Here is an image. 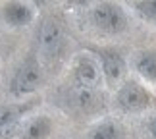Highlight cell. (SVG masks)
<instances>
[{"mask_svg": "<svg viewBox=\"0 0 156 139\" xmlns=\"http://www.w3.org/2000/svg\"><path fill=\"white\" fill-rule=\"evenodd\" d=\"M71 75H73V83L75 89L81 91H97L102 85V71H100L98 62L89 54H79L73 62L71 68Z\"/></svg>", "mask_w": 156, "mask_h": 139, "instance_id": "cell-3", "label": "cell"}, {"mask_svg": "<svg viewBox=\"0 0 156 139\" xmlns=\"http://www.w3.org/2000/svg\"><path fill=\"white\" fill-rule=\"evenodd\" d=\"M135 70L145 81L156 85V50H141L135 54Z\"/></svg>", "mask_w": 156, "mask_h": 139, "instance_id": "cell-9", "label": "cell"}, {"mask_svg": "<svg viewBox=\"0 0 156 139\" xmlns=\"http://www.w3.org/2000/svg\"><path fill=\"white\" fill-rule=\"evenodd\" d=\"M0 17L12 29L27 27L35 21V6L29 2H21V0H10V2L2 4Z\"/></svg>", "mask_w": 156, "mask_h": 139, "instance_id": "cell-6", "label": "cell"}, {"mask_svg": "<svg viewBox=\"0 0 156 139\" xmlns=\"http://www.w3.org/2000/svg\"><path fill=\"white\" fill-rule=\"evenodd\" d=\"M98 66H100V71H102V81L110 89H118L119 85H123V79L127 75V62L118 50L100 48Z\"/></svg>", "mask_w": 156, "mask_h": 139, "instance_id": "cell-4", "label": "cell"}, {"mask_svg": "<svg viewBox=\"0 0 156 139\" xmlns=\"http://www.w3.org/2000/svg\"><path fill=\"white\" fill-rule=\"evenodd\" d=\"M21 128V114L14 108H0V139L17 137Z\"/></svg>", "mask_w": 156, "mask_h": 139, "instance_id": "cell-10", "label": "cell"}, {"mask_svg": "<svg viewBox=\"0 0 156 139\" xmlns=\"http://www.w3.org/2000/svg\"><path fill=\"white\" fill-rule=\"evenodd\" d=\"M89 139H122V130L112 120H102L89 130Z\"/></svg>", "mask_w": 156, "mask_h": 139, "instance_id": "cell-11", "label": "cell"}, {"mask_svg": "<svg viewBox=\"0 0 156 139\" xmlns=\"http://www.w3.org/2000/svg\"><path fill=\"white\" fill-rule=\"evenodd\" d=\"M147 130H148V134H151V135L156 139V116H152L151 120H148V124H147Z\"/></svg>", "mask_w": 156, "mask_h": 139, "instance_id": "cell-13", "label": "cell"}, {"mask_svg": "<svg viewBox=\"0 0 156 139\" xmlns=\"http://www.w3.org/2000/svg\"><path fill=\"white\" fill-rule=\"evenodd\" d=\"M133 8L148 21H156V0H139L133 2Z\"/></svg>", "mask_w": 156, "mask_h": 139, "instance_id": "cell-12", "label": "cell"}, {"mask_svg": "<svg viewBox=\"0 0 156 139\" xmlns=\"http://www.w3.org/2000/svg\"><path fill=\"white\" fill-rule=\"evenodd\" d=\"M62 39H64L62 25L54 17L43 20V23L39 27V33H37V46H39L41 56L52 58L58 52L60 45H62Z\"/></svg>", "mask_w": 156, "mask_h": 139, "instance_id": "cell-7", "label": "cell"}, {"mask_svg": "<svg viewBox=\"0 0 156 139\" xmlns=\"http://www.w3.org/2000/svg\"><path fill=\"white\" fill-rule=\"evenodd\" d=\"M116 102L125 112H141L151 106L152 95L151 91L137 81H123V85L116 91Z\"/></svg>", "mask_w": 156, "mask_h": 139, "instance_id": "cell-5", "label": "cell"}, {"mask_svg": "<svg viewBox=\"0 0 156 139\" xmlns=\"http://www.w3.org/2000/svg\"><path fill=\"white\" fill-rule=\"evenodd\" d=\"M43 83V70H41L39 60L35 58H27L20 68L16 70V74L12 75L10 81V93L16 99L27 97L35 93Z\"/></svg>", "mask_w": 156, "mask_h": 139, "instance_id": "cell-2", "label": "cell"}, {"mask_svg": "<svg viewBox=\"0 0 156 139\" xmlns=\"http://www.w3.org/2000/svg\"><path fill=\"white\" fill-rule=\"evenodd\" d=\"M93 25L106 35H118L127 29V14L116 2H98L91 10Z\"/></svg>", "mask_w": 156, "mask_h": 139, "instance_id": "cell-1", "label": "cell"}, {"mask_svg": "<svg viewBox=\"0 0 156 139\" xmlns=\"http://www.w3.org/2000/svg\"><path fill=\"white\" fill-rule=\"evenodd\" d=\"M52 130V118L46 114H37V116H31L27 122H21L17 139H50Z\"/></svg>", "mask_w": 156, "mask_h": 139, "instance_id": "cell-8", "label": "cell"}]
</instances>
